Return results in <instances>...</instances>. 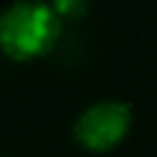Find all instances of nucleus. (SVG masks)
<instances>
[{
    "instance_id": "nucleus-1",
    "label": "nucleus",
    "mask_w": 157,
    "mask_h": 157,
    "mask_svg": "<svg viewBox=\"0 0 157 157\" xmlns=\"http://www.w3.org/2000/svg\"><path fill=\"white\" fill-rule=\"evenodd\" d=\"M61 29L64 17L54 2L15 0L0 10V49L17 61H29L52 52Z\"/></svg>"
},
{
    "instance_id": "nucleus-2",
    "label": "nucleus",
    "mask_w": 157,
    "mask_h": 157,
    "mask_svg": "<svg viewBox=\"0 0 157 157\" xmlns=\"http://www.w3.org/2000/svg\"><path fill=\"white\" fill-rule=\"evenodd\" d=\"M132 125V108L115 98H103L86 105L74 120V137L93 152H105L123 142Z\"/></svg>"
}]
</instances>
